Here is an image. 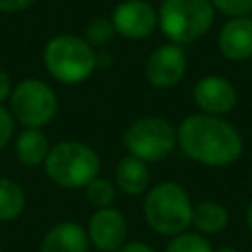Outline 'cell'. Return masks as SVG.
I'll use <instances>...</instances> for the list:
<instances>
[{"instance_id": "1", "label": "cell", "mask_w": 252, "mask_h": 252, "mask_svg": "<svg viewBox=\"0 0 252 252\" xmlns=\"http://www.w3.org/2000/svg\"><path fill=\"white\" fill-rule=\"evenodd\" d=\"M177 146L181 152L207 167H228L244 152L242 134L222 116L189 114L177 126Z\"/></svg>"}, {"instance_id": "2", "label": "cell", "mask_w": 252, "mask_h": 252, "mask_svg": "<svg viewBox=\"0 0 252 252\" xmlns=\"http://www.w3.org/2000/svg\"><path fill=\"white\" fill-rule=\"evenodd\" d=\"M41 59L45 71L63 85H79L96 69L94 47L75 33L53 35L45 43Z\"/></svg>"}, {"instance_id": "3", "label": "cell", "mask_w": 252, "mask_h": 252, "mask_svg": "<svg viewBox=\"0 0 252 252\" xmlns=\"http://www.w3.org/2000/svg\"><path fill=\"white\" fill-rule=\"evenodd\" d=\"M144 217L152 230L163 236L185 232L193 217V201L183 185L161 181L146 191Z\"/></svg>"}, {"instance_id": "4", "label": "cell", "mask_w": 252, "mask_h": 252, "mask_svg": "<svg viewBox=\"0 0 252 252\" xmlns=\"http://www.w3.org/2000/svg\"><path fill=\"white\" fill-rule=\"evenodd\" d=\"M43 169L55 185L65 189H79L98 177L100 158L85 142L63 140L51 146L43 161Z\"/></svg>"}, {"instance_id": "5", "label": "cell", "mask_w": 252, "mask_h": 252, "mask_svg": "<svg viewBox=\"0 0 252 252\" xmlns=\"http://www.w3.org/2000/svg\"><path fill=\"white\" fill-rule=\"evenodd\" d=\"M215 22L211 0H163L158 8V28L177 45L203 37Z\"/></svg>"}, {"instance_id": "6", "label": "cell", "mask_w": 252, "mask_h": 252, "mask_svg": "<svg viewBox=\"0 0 252 252\" xmlns=\"http://www.w3.org/2000/svg\"><path fill=\"white\" fill-rule=\"evenodd\" d=\"M126 152L146 163L165 159L177 146V128L163 116H142L122 134Z\"/></svg>"}, {"instance_id": "7", "label": "cell", "mask_w": 252, "mask_h": 252, "mask_svg": "<svg viewBox=\"0 0 252 252\" xmlns=\"http://www.w3.org/2000/svg\"><path fill=\"white\" fill-rule=\"evenodd\" d=\"M57 94L41 79L20 81L10 94V112L26 128H41L57 114Z\"/></svg>"}, {"instance_id": "8", "label": "cell", "mask_w": 252, "mask_h": 252, "mask_svg": "<svg viewBox=\"0 0 252 252\" xmlns=\"http://www.w3.org/2000/svg\"><path fill=\"white\" fill-rule=\"evenodd\" d=\"M187 71V55L177 43L158 45L146 61V79L156 89H173Z\"/></svg>"}, {"instance_id": "9", "label": "cell", "mask_w": 252, "mask_h": 252, "mask_svg": "<svg viewBox=\"0 0 252 252\" xmlns=\"http://www.w3.org/2000/svg\"><path fill=\"white\" fill-rule=\"evenodd\" d=\"M110 22L116 35L126 39H144L158 28V10L146 0H122L114 8Z\"/></svg>"}, {"instance_id": "10", "label": "cell", "mask_w": 252, "mask_h": 252, "mask_svg": "<svg viewBox=\"0 0 252 252\" xmlns=\"http://www.w3.org/2000/svg\"><path fill=\"white\" fill-rule=\"evenodd\" d=\"M193 102L203 114L224 116L234 110L238 93L222 75H205L193 87Z\"/></svg>"}, {"instance_id": "11", "label": "cell", "mask_w": 252, "mask_h": 252, "mask_svg": "<svg viewBox=\"0 0 252 252\" xmlns=\"http://www.w3.org/2000/svg\"><path fill=\"white\" fill-rule=\"evenodd\" d=\"M89 242L100 252H118L126 244L128 222L126 217L112 207L96 209L87 226Z\"/></svg>"}, {"instance_id": "12", "label": "cell", "mask_w": 252, "mask_h": 252, "mask_svg": "<svg viewBox=\"0 0 252 252\" xmlns=\"http://www.w3.org/2000/svg\"><path fill=\"white\" fill-rule=\"evenodd\" d=\"M219 51L228 61H246L252 57V18L238 16L222 24L217 37Z\"/></svg>"}, {"instance_id": "13", "label": "cell", "mask_w": 252, "mask_h": 252, "mask_svg": "<svg viewBox=\"0 0 252 252\" xmlns=\"http://www.w3.org/2000/svg\"><path fill=\"white\" fill-rule=\"evenodd\" d=\"M89 234L79 222L61 220L41 238L39 252H89Z\"/></svg>"}, {"instance_id": "14", "label": "cell", "mask_w": 252, "mask_h": 252, "mask_svg": "<svg viewBox=\"0 0 252 252\" xmlns=\"http://www.w3.org/2000/svg\"><path fill=\"white\" fill-rule=\"evenodd\" d=\"M114 183L116 187L126 193V195H142L150 187V169L148 163L134 158V156H124L114 169Z\"/></svg>"}, {"instance_id": "15", "label": "cell", "mask_w": 252, "mask_h": 252, "mask_svg": "<svg viewBox=\"0 0 252 252\" xmlns=\"http://www.w3.org/2000/svg\"><path fill=\"white\" fill-rule=\"evenodd\" d=\"M51 150L49 138L41 128H24L16 138V158L30 167L41 165Z\"/></svg>"}, {"instance_id": "16", "label": "cell", "mask_w": 252, "mask_h": 252, "mask_svg": "<svg viewBox=\"0 0 252 252\" xmlns=\"http://www.w3.org/2000/svg\"><path fill=\"white\" fill-rule=\"evenodd\" d=\"M230 220L228 209L219 201H201L193 205L191 224L201 234H217L226 228Z\"/></svg>"}, {"instance_id": "17", "label": "cell", "mask_w": 252, "mask_h": 252, "mask_svg": "<svg viewBox=\"0 0 252 252\" xmlns=\"http://www.w3.org/2000/svg\"><path fill=\"white\" fill-rule=\"evenodd\" d=\"M26 207V195L20 183L0 175V222L16 220Z\"/></svg>"}, {"instance_id": "18", "label": "cell", "mask_w": 252, "mask_h": 252, "mask_svg": "<svg viewBox=\"0 0 252 252\" xmlns=\"http://www.w3.org/2000/svg\"><path fill=\"white\" fill-rule=\"evenodd\" d=\"M163 252H213V244L201 232H179L171 236Z\"/></svg>"}, {"instance_id": "19", "label": "cell", "mask_w": 252, "mask_h": 252, "mask_svg": "<svg viewBox=\"0 0 252 252\" xmlns=\"http://www.w3.org/2000/svg\"><path fill=\"white\" fill-rule=\"evenodd\" d=\"M85 197H87L89 205H93L94 209L110 207L116 197V185L104 177H94L93 181H89L85 185Z\"/></svg>"}, {"instance_id": "20", "label": "cell", "mask_w": 252, "mask_h": 252, "mask_svg": "<svg viewBox=\"0 0 252 252\" xmlns=\"http://www.w3.org/2000/svg\"><path fill=\"white\" fill-rule=\"evenodd\" d=\"M116 32L110 18H94L85 28V39L93 47H104L114 39Z\"/></svg>"}, {"instance_id": "21", "label": "cell", "mask_w": 252, "mask_h": 252, "mask_svg": "<svg viewBox=\"0 0 252 252\" xmlns=\"http://www.w3.org/2000/svg\"><path fill=\"white\" fill-rule=\"evenodd\" d=\"M213 8L228 18L248 16L252 12V0H211Z\"/></svg>"}, {"instance_id": "22", "label": "cell", "mask_w": 252, "mask_h": 252, "mask_svg": "<svg viewBox=\"0 0 252 252\" xmlns=\"http://www.w3.org/2000/svg\"><path fill=\"white\" fill-rule=\"evenodd\" d=\"M14 138V116L0 104V150H4Z\"/></svg>"}, {"instance_id": "23", "label": "cell", "mask_w": 252, "mask_h": 252, "mask_svg": "<svg viewBox=\"0 0 252 252\" xmlns=\"http://www.w3.org/2000/svg\"><path fill=\"white\" fill-rule=\"evenodd\" d=\"M35 0H0V14H16L28 10Z\"/></svg>"}, {"instance_id": "24", "label": "cell", "mask_w": 252, "mask_h": 252, "mask_svg": "<svg viewBox=\"0 0 252 252\" xmlns=\"http://www.w3.org/2000/svg\"><path fill=\"white\" fill-rule=\"evenodd\" d=\"M12 79H10V75L4 71V69H0V104L6 100V98H10V94H12Z\"/></svg>"}, {"instance_id": "25", "label": "cell", "mask_w": 252, "mask_h": 252, "mask_svg": "<svg viewBox=\"0 0 252 252\" xmlns=\"http://www.w3.org/2000/svg\"><path fill=\"white\" fill-rule=\"evenodd\" d=\"M118 252H156L150 244H146V242H126Z\"/></svg>"}, {"instance_id": "26", "label": "cell", "mask_w": 252, "mask_h": 252, "mask_svg": "<svg viewBox=\"0 0 252 252\" xmlns=\"http://www.w3.org/2000/svg\"><path fill=\"white\" fill-rule=\"evenodd\" d=\"M244 222H246V226H248V230L252 232V201L246 205V209H244Z\"/></svg>"}, {"instance_id": "27", "label": "cell", "mask_w": 252, "mask_h": 252, "mask_svg": "<svg viewBox=\"0 0 252 252\" xmlns=\"http://www.w3.org/2000/svg\"><path fill=\"white\" fill-rule=\"evenodd\" d=\"M213 252H240V250H238V248H234V246H230V244H222V246L213 248Z\"/></svg>"}, {"instance_id": "28", "label": "cell", "mask_w": 252, "mask_h": 252, "mask_svg": "<svg viewBox=\"0 0 252 252\" xmlns=\"http://www.w3.org/2000/svg\"><path fill=\"white\" fill-rule=\"evenodd\" d=\"M250 175H252V169H250Z\"/></svg>"}, {"instance_id": "29", "label": "cell", "mask_w": 252, "mask_h": 252, "mask_svg": "<svg viewBox=\"0 0 252 252\" xmlns=\"http://www.w3.org/2000/svg\"><path fill=\"white\" fill-rule=\"evenodd\" d=\"M250 14H252V12H250ZM250 18H252V16H250Z\"/></svg>"}, {"instance_id": "30", "label": "cell", "mask_w": 252, "mask_h": 252, "mask_svg": "<svg viewBox=\"0 0 252 252\" xmlns=\"http://www.w3.org/2000/svg\"><path fill=\"white\" fill-rule=\"evenodd\" d=\"M120 2H122V0H120Z\"/></svg>"}]
</instances>
